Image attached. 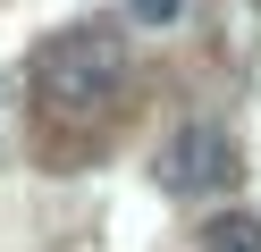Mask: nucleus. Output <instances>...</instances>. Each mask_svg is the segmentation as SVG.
<instances>
[{"instance_id": "obj_1", "label": "nucleus", "mask_w": 261, "mask_h": 252, "mask_svg": "<svg viewBox=\"0 0 261 252\" xmlns=\"http://www.w3.org/2000/svg\"><path fill=\"white\" fill-rule=\"evenodd\" d=\"M118 76H126V34L118 25H76V34H59V42L34 50V93L51 109H68V118L101 109L118 93Z\"/></svg>"}, {"instance_id": "obj_2", "label": "nucleus", "mask_w": 261, "mask_h": 252, "mask_svg": "<svg viewBox=\"0 0 261 252\" xmlns=\"http://www.w3.org/2000/svg\"><path fill=\"white\" fill-rule=\"evenodd\" d=\"M160 177H169V193H227V185H236V143H227L211 118H186V126L160 143Z\"/></svg>"}, {"instance_id": "obj_3", "label": "nucleus", "mask_w": 261, "mask_h": 252, "mask_svg": "<svg viewBox=\"0 0 261 252\" xmlns=\"http://www.w3.org/2000/svg\"><path fill=\"white\" fill-rule=\"evenodd\" d=\"M202 252H261V218L253 210H219L202 227Z\"/></svg>"}, {"instance_id": "obj_4", "label": "nucleus", "mask_w": 261, "mask_h": 252, "mask_svg": "<svg viewBox=\"0 0 261 252\" xmlns=\"http://www.w3.org/2000/svg\"><path fill=\"white\" fill-rule=\"evenodd\" d=\"M177 9H186V0H135V17H143V25H160V17H177Z\"/></svg>"}]
</instances>
